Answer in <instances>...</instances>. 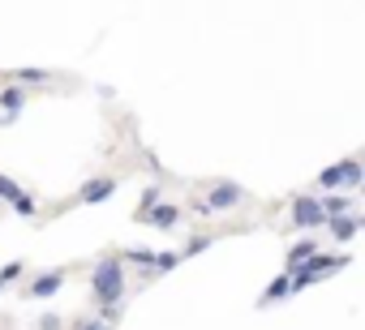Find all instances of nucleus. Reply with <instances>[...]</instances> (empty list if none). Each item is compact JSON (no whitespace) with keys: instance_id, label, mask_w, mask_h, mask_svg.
<instances>
[{"instance_id":"1","label":"nucleus","mask_w":365,"mask_h":330,"mask_svg":"<svg viewBox=\"0 0 365 330\" xmlns=\"http://www.w3.org/2000/svg\"><path fill=\"white\" fill-rule=\"evenodd\" d=\"M120 296H125V262H120V253H103L91 266V300L120 304Z\"/></svg>"},{"instance_id":"2","label":"nucleus","mask_w":365,"mask_h":330,"mask_svg":"<svg viewBox=\"0 0 365 330\" xmlns=\"http://www.w3.org/2000/svg\"><path fill=\"white\" fill-rule=\"evenodd\" d=\"M65 279H69V270H65V266H56V270H39V275L26 283V292H22V296H26V300H52V296L65 287Z\"/></svg>"},{"instance_id":"3","label":"nucleus","mask_w":365,"mask_h":330,"mask_svg":"<svg viewBox=\"0 0 365 330\" xmlns=\"http://www.w3.org/2000/svg\"><path fill=\"white\" fill-rule=\"evenodd\" d=\"M318 223H327L322 202H318V198H297V202H292V228L309 232V228H318Z\"/></svg>"},{"instance_id":"4","label":"nucleus","mask_w":365,"mask_h":330,"mask_svg":"<svg viewBox=\"0 0 365 330\" xmlns=\"http://www.w3.org/2000/svg\"><path fill=\"white\" fill-rule=\"evenodd\" d=\"M26 107V86H0V124H14Z\"/></svg>"},{"instance_id":"5","label":"nucleus","mask_w":365,"mask_h":330,"mask_svg":"<svg viewBox=\"0 0 365 330\" xmlns=\"http://www.w3.org/2000/svg\"><path fill=\"white\" fill-rule=\"evenodd\" d=\"M112 193H116V176H95V181H86V185L78 189V202L95 206V202H108Z\"/></svg>"},{"instance_id":"6","label":"nucleus","mask_w":365,"mask_h":330,"mask_svg":"<svg viewBox=\"0 0 365 330\" xmlns=\"http://www.w3.org/2000/svg\"><path fill=\"white\" fill-rule=\"evenodd\" d=\"M142 223H146V228H159V232H172V228L180 223V206L159 202V206H150V211L142 215Z\"/></svg>"},{"instance_id":"7","label":"nucleus","mask_w":365,"mask_h":330,"mask_svg":"<svg viewBox=\"0 0 365 330\" xmlns=\"http://www.w3.org/2000/svg\"><path fill=\"white\" fill-rule=\"evenodd\" d=\"M56 73H48V69H14V82L18 86H39V82H52Z\"/></svg>"},{"instance_id":"8","label":"nucleus","mask_w":365,"mask_h":330,"mask_svg":"<svg viewBox=\"0 0 365 330\" xmlns=\"http://www.w3.org/2000/svg\"><path fill=\"white\" fill-rule=\"evenodd\" d=\"M309 257H318V245H314V240H301V245L292 249V257H288V270H301Z\"/></svg>"},{"instance_id":"9","label":"nucleus","mask_w":365,"mask_h":330,"mask_svg":"<svg viewBox=\"0 0 365 330\" xmlns=\"http://www.w3.org/2000/svg\"><path fill=\"white\" fill-rule=\"evenodd\" d=\"M120 262H129V266H142V270H150V266H155V249H120Z\"/></svg>"},{"instance_id":"10","label":"nucleus","mask_w":365,"mask_h":330,"mask_svg":"<svg viewBox=\"0 0 365 330\" xmlns=\"http://www.w3.org/2000/svg\"><path fill=\"white\" fill-rule=\"evenodd\" d=\"M180 262H185V257H180V253H172V249H168V253H155V266H150L146 275H168V270H176Z\"/></svg>"},{"instance_id":"11","label":"nucleus","mask_w":365,"mask_h":330,"mask_svg":"<svg viewBox=\"0 0 365 330\" xmlns=\"http://www.w3.org/2000/svg\"><path fill=\"white\" fill-rule=\"evenodd\" d=\"M18 279H26V262L22 257H14V262H5V266H0V283H18Z\"/></svg>"},{"instance_id":"12","label":"nucleus","mask_w":365,"mask_h":330,"mask_svg":"<svg viewBox=\"0 0 365 330\" xmlns=\"http://www.w3.org/2000/svg\"><path fill=\"white\" fill-rule=\"evenodd\" d=\"M22 193H26V189H22V185H18L14 176H5V172H0V202H9V206H14V202H18Z\"/></svg>"},{"instance_id":"13","label":"nucleus","mask_w":365,"mask_h":330,"mask_svg":"<svg viewBox=\"0 0 365 330\" xmlns=\"http://www.w3.org/2000/svg\"><path fill=\"white\" fill-rule=\"evenodd\" d=\"M159 202H163V189H159V185H146V189H142V202H138V219H142L150 206H159Z\"/></svg>"},{"instance_id":"14","label":"nucleus","mask_w":365,"mask_h":330,"mask_svg":"<svg viewBox=\"0 0 365 330\" xmlns=\"http://www.w3.org/2000/svg\"><path fill=\"white\" fill-rule=\"evenodd\" d=\"M356 228H361L356 219H344V215H335V219H331V236H335V240H348Z\"/></svg>"},{"instance_id":"15","label":"nucleus","mask_w":365,"mask_h":330,"mask_svg":"<svg viewBox=\"0 0 365 330\" xmlns=\"http://www.w3.org/2000/svg\"><path fill=\"white\" fill-rule=\"evenodd\" d=\"M284 296H292V292H288V275H279V279H271V287H267V296H262V304H271V300H284Z\"/></svg>"},{"instance_id":"16","label":"nucleus","mask_w":365,"mask_h":330,"mask_svg":"<svg viewBox=\"0 0 365 330\" xmlns=\"http://www.w3.org/2000/svg\"><path fill=\"white\" fill-rule=\"evenodd\" d=\"M335 185H344V163H335V168H327L318 176V189H335Z\"/></svg>"},{"instance_id":"17","label":"nucleus","mask_w":365,"mask_h":330,"mask_svg":"<svg viewBox=\"0 0 365 330\" xmlns=\"http://www.w3.org/2000/svg\"><path fill=\"white\" fill-rule=\"evenodd\" d=\"M14 211H18L22 219H35V215H39V202H35V193H22V198L14 202Z\"/></svg>"},{"instance_id":"18","label":"nucleus","mask_w":365,"mask_h":330,"mask_svg":"<svg viewBox=\"0 0 365 330\" xmlns=\"http://www.w3.org/2000/svg\"><path fill=\"white\" fill-rule=\"evenodd\" d=\"M202 249H211V236H194L185 249H180V257H194V253H202Z\"/></svg>"},{"instance_id":"19","label":"nucleus","mask_w":365,"mask_h":330,"mask_svg":"<svg viewBox=\"0 0 365 330\" xmlns=\"http://www.w3.org/2000/svg\"><path fill=\"white\" fill-rule=\"evenodd\" d=\"M35 326H39V330H65V317H61V313H43Z\"/></svg>"},{"instance_id":"20","label":"nucleus","mask_w":365,"mask_h":330,"mask_svg":"<svg viewBox=\"0 0 365 330\" xmlns=\"http://www.w3.org/2000/svg\"><path fill=\"white\" fill-rule=\"evenodd\" d=\"M78 330H112V326H108V321H99V317H82V321H78Z\"/></svg>"},{"instance_id":"21","label":"nucleus","mask_w":365,"mask_h":330,"mask_svg":"<svg viewBox=\"0 0 365 330\" xmlns=\"http://www.w3.org/2000/svg\"><path fill=\"white\" fill-rule=\"evenodd\" d=\"M0 292H5V283H0Z\"/></svg>"}]
</instances>
